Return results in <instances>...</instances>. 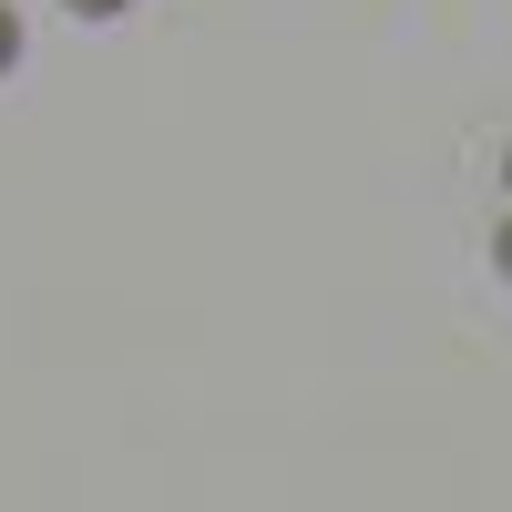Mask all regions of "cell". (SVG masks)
<instances>
[{"mask_svg":"<svg viewBox=\"0 0 512 512\" xmlns=\"http://www.w3.org/2000/svg\"><path fill=\"white\" fill-rule=\"evenodd\" d=\"M82 11H113V0H82Z\"/></svg>","mask_w":512,"mask_h":512,"instance_id":"7a4b0ae2","label":"cell"},{"mask_svg":"<svg viewBox=\"0 0 512 512\" xmlns=\"http://www.w3.org/2000/svg\"><path fill=\"white\" fill-rule=\"evenodd\" d=\"M0 62H11V21H0Z\"/></svg>","mask_w":512,"mask_h":512,"instance_id":"6da1fadb","label":"cell"},{"mask_svg":"<svg viewBox=\"0 0 512 512\" xmlns=\"http://www.w3.org/2000/svg\"><path fill=\"white\" fill-rule=\"evenodd\" d=\"M502 267H512V236H502Z\"/></svg>","mask_w":512,"mask_h":512,"instance_id":"3957f363","label":"cell"}]
</instances>
